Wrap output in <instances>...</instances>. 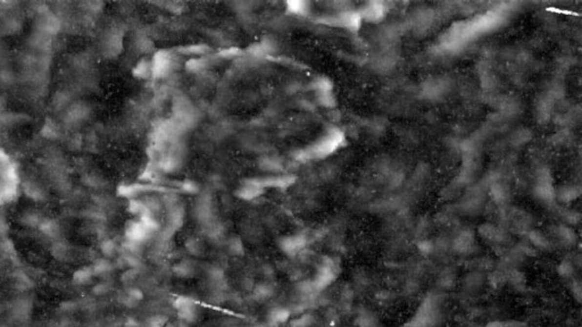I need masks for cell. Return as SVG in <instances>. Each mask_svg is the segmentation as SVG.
Segmentation results:
<instances>
[{
    "label": "cell",
    "instance_id": "obj_1",
    "mask_svg": "<svg viewBox=\"0 0 582 327\" xmlns=\"http://www.w3.org/2000/svg\"><path fill=\"white\" fill-rule=\"evenodd\" d=\"M173 308L175 309L180 321L185 322L187 324H192L198 318V308H197L196 301H193L191 298L179 295L173 301Z\"/></svg>",
    "mask_w": 582,
    "mask_h": 327
},
{
    "label": "cell",
    "instance_id": "obj_2",
    "mask_svg": "<svg viewBox=\"0 0 582 327\" xmlns=\"http://www.w3.org/2000/svg\"><path fill=\"white\" fill-rule=\"evenodd\" d=\"M10 312L13 318L19 323H25L29 321L33 312V301L30 297L21 295L13 301L10 306Z\"/></svg>",
    "mask_w": 582,
    "mask_h": 327
},
{
    "label": "cell",
    "instance_id": "obj_3",
    "mask_svg": "<svg viewBox=\"0 0 582 327\" xmlns=\"http://www.w3.org/2000/svg\"><path fill=\"white\" fill-rule=\"evenodd\" d=\"M335 274L337 273H335L334 265L331 260L322 264V265L318 267V269H317L316 274H315L313 281L311 282L313 290L320 291V290H322V288L327 287L328 285L334 280Z\"/></svg>",
    "mask_w": 582,
    "mask_h": 327
},
{
    "label": "cell",
    "instance_id": "obj_4",
    "mask_svg": "<svg viewBox=\"0 0 582 327\" xmlns=\"http://www.w3.org/2000/svg\"><path fill=\"white\" fill-rule=\"evenodd\" d=\"M38 15H39V17H38L37 27L38 32L46 34L48 37H51L54 36V34L58 33V31L61 30L62 23L61 20L58 19L54 13H51L50 10L48 9L46 12L38 14Z\"/></svg>",
    "mask_w": 582,
    "mask_h": 327
},
{
    "label": "cell",
    "instance_id": "obj_5",
    "mask_svg": "<svg viewBox=\"0 0 582 327\" xmlns=\"http://www.w3.org/2000/svg\"><path fill=\"white\" fill-rule=\"evenodd\" d=\"M90 108L85 103L75 102L65 111V124L68 126H78L88 120Z\"/></svg>",
    "mask_w": 582,
    "mask_h": 327
},
{
    "label": "cell",
    "instance_id": "obj_6",
    "mask_svg": "<svg viewBox=\"0 0 582 327\" xmlns=\"http://www.w3.org/2000/svg\"><path fill=\"white\" fill-rule=\"evenodd\" d=\"M306 243V236L298 233V234H292L282 238L281 241H280V248L287 256L293 257L298 255L305 248Z\"/></svg>",
    "mask_w": 582,
    "mask_h": 327
},
{
    "label": "cell",
    "instance_id": "obj_7",
    "mask_svg": "<svg viewBox=\"0 0 582 327\" xmlns=\"http://www.w3.org/2000/svg\"><path fill=\"white\" fill-rule=\"evenodd\" d=\"M150 61L152 67V75H154L155 78H163V76L167 75L168 72L171 71L172 57L167 51H158Z\"/></svg>",
    "mask_w": 582,
    "mask_h": 327
},
{
    "label": "cell",
    "instance_id": "obj_8",
    "mask_svg": "<svg viewBox=\"0 0 582 327\" xmlns=\"http://www.w3.org/2000/svg\"><path fill=\"white\" fill-rule=\"evenodd\" d=\"M265 187L262 185L258 180H250L242 183L237 191V196L244 200H254L264 192Z\"/></svg>",
    "mask_w": 582,
    "mask_h": 327
},
{
    "label": "cell",
    "instance_id": "obj_9",
    "mask_svg": "<svg viewBox=\"0 0 582 327\" xmlns=\"http://www.w3.org/2000/svg\"><path fill=\"white\" fill-rule=\"evenodd\" d=\"M150 233V229L141 221L130 223V225L126 227V236L132 243L144 242Z\"/></svg>",
    "mask_w": 582,
    "mask_h": 327
},
{
    "label": "cell",
    "instance_id": "obj_10",
    "mask_svg": "<svg viewBox=\"0 0 582 327\" xmlns=\"http://www.w3.org/2000/svg\"><path fill=\"white\" fill-rule=\"evenodd\" d=\"M23 191L27 198L37 203H42L47 199V193L44 187L36 181L27 180L23 183Z\"/></svg>",
    "mask_w": 582,
    "mask_h": 327
},
{
    "label": "cell",
    "instance_id": "obj_11",
    "mask_svg": "<svg viewBox=\"0 0 582 327\" xmlns=\"http://www.w3.org/2000/svg\"><path fill=\"white\" fill-rule=\"evenodd\" d=\"M291 317V311L285 307L272 308L268 314V326L279 327L286 324Z\"/></svg>",
    "mask_w": 582,
    "mask_h": 327
},
{
    "label": "cell",
    "instance_id": "obj_12",
    "mask_svg": "<svg viewBox=\"0 0 582 327\" xmlns=\"http://www.w3.org/2000/svg\"><path fill=\"white\" fill-rule=\"evenodd\" d=\"M12 285L16 291L26 292L34 286V282L24 270H15L12 274Z\"/></svg>",
    "mask_w": 582,
    "mask_h": 327
},
{
    "label": "cell",
    "instance_id": "obj_13",
    "mask_svg": "<svg viewBox=\"0 0 582 327\" xmlns=\"http://www.w3.org/2000/svg\"><path fill=\"white\" fill-rule=\"evenodd\" d=\"M38 228H39L40 232L42 233L43 235H46L47 238L54 240H57L60 238L62 233L60 223L54 218H42V221H41Z\"/></svg>",
    "mask_w": 582,
    "mask_h": 327
},
{
    "label": "cell",
    "instance_id": "obj_14",
    "mask_svg": "<svg viewBox=\"0 0 582 327\" xmlns=\"http://www.w3.org/2000/svg\"><path fill=\"white\" fill-rule=\"evenodd\" d=\"M339 137L335 134H330L325 137L323 140L318 142L317 144L314 145V154L315 156H325L329 152L333 151L334 148L338 144Z\"/></svg>",
    "mask_w": 582,
    "mask_h": 327
},
{
    "label": "cell",
    "instance_id": "obj_15",
    "mask_svg": "<svg viewBox=\"0 0 582 327\" xmlns=\"http://www.w3.org/2000/svg\"><path fill=\"white\" fill-rule=\"evenodd\" d=\"M143 299L144 292L141 291L139 287H130L124 292L122 298H121V301H122V304L126 306V307L132 308L139 305L140 302L143 301Z\"/></svg>",
    "mask_w": 582,
    "mask_h": 327
},
{
    "label": "cell",
    "instance_id": "obj_16",
    "mask_svg": "<svg viewBox=\"0 0 582 327\" xmlns=\"http://www.w3.org/2000/svg\"><path fill=\"white\" fill-rule=\"evenodd\" d=\"M93 277H95V274H93V272H92L91 266H85V267H81V268L75 270L74 274H73L72 281L75 285H81V286H84V285H88L91 283Z\"/></svg>",
    "mask_w": 582,
    "mask_h": 327
},
{
    "label": "cell",
    "instance_id": "obj_17",
    "mask_svg": "<svg viewBox=\"0 0 582 327\" xmlns=\"http://www.w3.org/2000/svg\"><path fill=\"white\" fill-rule=\"evenodd\" d=\"M50 252L55 259L60 260V262H66L71 257V246L65 241L57 240L51 246Z\"/></svg>",
    "mask_w": 582,
    "mask_h": 327
},
{
    "label": "cell",
    "instance_id": "obj_18",
    "mask_svg": "<svg viewBox=\"0 0 582 327\" xmlns=\"http://www.w3.org/2000/svg\"><path fill=\"white\" fill-rule=\"evenodd\" d=\"M71 95L67 91H58L53 98V107L56 111L66 110L71 106Z\"/></svg>",
    "mask_w": 582,
    "mask_h": 327
},
{
    "label": "cell",
    "instance_id": "obj_19",
    "mask_svg": "<svg viewBox=\"0 0 582 327\" xmlns=\"http://www.w3.org/2000/svg\"><path fill=\"white\" fill-rule=\"evenodd\" d=\"M273 294H274V288H273L271 284L266 283L257 284L254 287V291H252V295H254L255 300L257 301L268 300Z\"/></svg>",
    "mask_w": 582,
    "mask_h": 327
},
{
    "label": "cell",
    "instance_id": "obj_20",
    "mask_svg": "<svg viewBox=\"0 0 582 327\" xmlns=\"http://www.w3.org/2000/svg\"><path fill=\"white\" fill-rule=\"evenodd\" d=\"M172 270H173V273H174L175 276H178L180 278L192 277L196 273L195 267H193L192 264L189 262H181V263L176 264V265L173 267Z\"/></svg>",
    "mask_w": 582,
    "mask_h": 327
},
{
    "label": "cell",
    "instance_id": "obj_21",
    "mask_svg": "<svg viewBox=\"0 0 582 327\" xmlns=\"http://www.w3.org/2000/svg\"><path fill=\"white\" fill-rule=\"evenodd\" d=\"M92 268V272L95 274V276H105V275H108L110 272L113 270V264L109 262L108 259H98L96 260L95 263H93V265L91 266Z\"/></svg>",
    "mask_w": 582,
    "mask_h": 327
},
{
    "label": "cell",
    "instance_id": "obj_22",
    "mask_svg": "<svg viewBox=\"0 0 582 327\" xmlns=\"http://www.w3.org/2000/svg\"><path fill=\"white\" fill-rule=\"evenodd\" d=\"M21 223H22V225L26 226V227H31V228H34V227H39L41 221H42V218L38 213L36 211H24V213L21 215V218H20Z\"/></svg>",
    "mask_w": 582,
    "mask_h": 327
},
{
    "label": "cell",
    "instance_id": "obj_23",
    "mask_svg": "<svg viewBox=\"0 0 582 327\" xmlns=\"http://www.w3.org/2000/svg\"><path fill=\"white\" fill-rule=\"evenodd\" d=\"M42 135L44 138L50 139V140H55V139L60 138L61 130L56 122L48 118V120L44 122V125L42 127Z\"/></svg>",
    "mask_w": 582,
    "mask_h": 327
},
{
    "label": "cell",
    "instance_id": "obj_24",
    "mask_svg": "<svg viewBox=\"0 0 582 327\" xmlns=\"http://www.w3.org/2000/svg\"><path fill=\"white\" fill-rule=\"evenodd\" d=\"M21 26H22V23H21L19 19H16V17H9V19L5 20L1 23L0 32L3 34H14L21 29Z\"/></svg>",
    "mask_w": 582,
    "mask_h": 327
},
{
    "label": "cell",
    "instance_id": "obj_25",
    "mask_svg": "<svg viewBox=\"0 0 582 327\" xmlns=\"http://www.w3.org/2000/svg\"><path fill=\"white\" fill-rule=\"evenodd\" d=\"M134 75L139 79H148L149 76L152 75V67L150 61H139L134 68Z\"/></svg>",
    "mask_w": 582,
    "mask_h": 327
},
{
    "label": "cell",
    "instance_id": "obj_26",
    "mask_svg": "<svg viewBox=\"0 0 582 327\" xmlns=\"http://www.w3.org/2000/svg\"><path fill=\"white\" fill-rule=\"evenodd\" d=\"M273 50V44L270 40H264L258 42L257 44H254L251 47V53L257 56H265L268 54H271Z\"/></svg>",
    "mask_w": 582,
    "mask_h": 327
},
{
    "label": "cell",
    "instance_id": "obj_27",
    "mask_svg": "<svg viewBox=\"0 0 582 327\" xmlns=\"http://www.w3.org/2000/svg\"><path fill=\"white\" fill-rule=\"evenodd\" d=\"M105 47H106L107 53L110 54V55H114V54L119 53L120 48H121V39H120V37L117 36V34H114V33L110 34V36H108V38H107Z\"/></svg>",
    "mask_w": 582,
    "mask_h": 327
},
{
    "label": "cell",
    "instance_id": "obj_28",
    "mask_svg": "<svg viewBox=\"0 0 582 327\" xmlns=\"http://www.w3.org/2000/svg\"><path fill=\"white\" fill-rule=\"evenodd\" d=\"M314 323V316L311 314H304L299 317L293 318L290 322V327H311Z\"/></svg>",
    "mask_w": 582,
    "mask_h": 327
},
{
    "label": "cell",
    "instance_id": "obj_29",
    "mask_svg": "<svg viewBox=\"0 0 582 327\" xmlns=\"http://www.w3.org/2000/svg\"><path fill=\"white\" fill-rule=\"evenodd\" d=\"M168 324V318L164 315L151 316L146 322V327H166Z\"/></svg>",
    "mask_w": 582,
    "mask_h": 327
},
{
    "label": "cell",
    "instance_id": "obj_30",
    "mask_svg": "<svg viewBox=\"0 0 582 327\" xmlns=\"http://www.w3.org/2000/svg\"><path fill=\"white\" fill-rule=\"evenodd\" d=\"M229 249L230 252L233 253L234 256H242L244 255V245L242 241L239 238H233L229 242Z\"/></svg>",
    "mask_w": 582,
    "mask_h": 327
},
{
    "label": "cell",
    "instance_id": "obj_31",
    "mask_svg": "<svg viewBox=\"0 0 582 327\" xmlns=\"http://www.w3.org/2000/svg\"><path fill=\"white\" fill-rule=\"evenodd\" d=\"M110 290H112V285L108 282H100L92 287V294L96 297H103L110 292Z\"/></svg>",
    "mask_w": 582,
    "mask_h": 327
},
{
    "label": "cell",
    "instance_id": "obj_32",
    "mask_svg": "<svg viewBox=\"0 0 582 327\" xmlns=\"http://www.w3.org/2000/svg\"><path fill=\"white\" fill-rule=\"evenodd\" d=\"M100 250L106 257H112L116 252V245L113 240H105L100 245Z\"/></svg>",
    "mask_w": 582,
    "mask_h": 327
},
{
    "label": "cell",
    "instance_id": "obj_33",
    "mask_svg": "<svg viewBox=\"0 0 582 327\" xmlns=\"http://www.w3.org/2000/svg\"><path fill=\"white\" fill-rule=\"evenodd\" d=\"M208 47L206 44H196V46H189L186 48H182L181 51L183 54H190V55H204L208 51Z\"/></svg>",
    "mask_w": 582,
    "mask_h": 327
},
{
    "label": "cell",
    "instance_id": "obj_34",
    "mask_svg": "<svg viewBox=\"0 0 582 327\" xmlns=\"http://www.w3.org/2000/svg\"><path fill=\"white\" fill-rule=\"evenodd\" d=\"M60 309H61V311L63 312V314L71 315V314H74L75 311H78L79 304H78V301L67 300V301L62 302L61 306H60Z\"/></svg>",
    "mask_w": 582,
    "mask_h": 327
},
{
    "label": "cell",
    "instance_id": "obj_35",
    "mask_svg": "<svg viewBox=\"0 0 582 327\" xmlns=\"http://www.w3.org/2000/svg\"><path fill=\"white\" fill-rule=\"evenodd\" d=\"M288 6H289V9L292 13L301 14V15H303V14H306L308 12V3L307 2L292 1V2H288Z\"/></svg>",
    "mask_w": 582,
    "mask_h": 327
},
{
    "label": "cell",
    "instance_id": "obj_36",
    "mask_svg": "<svg viewBox=\"0 0 582 327\" xmlns=\"http://www.w3.org/2000/svg\"><path fill=\"white\" fill-rule=\"evenodd\" d=\"M186 246L188 248L189 252L193 253V255L198 256L200 251H202V245H200L198 240H195V239L189 240V241L186 243Z\"/></svg>",
    "mask_w": 582,
    "mask_h": 327
},
{
    "label": "cell",
    "instance_id": "obj_37",
    "mask_svg": "<svg viewBox=\"0 0 582 327\" xmlns=\"http://www.w3.org/2000/svg\"><path fill=\"white\" fill-rule=\"evenodd\" d=\"M137 275H138V273L136 269H129V270H126L125 273H123L121 280H122L123 283H130V282H132L134 278L137 277Z\"/></svg>",
    "mask_w": 582,
    "mask_h": 327
},
{
    "label": "cell",
    "instance_id": "obj_38",
    "mask_svg": "<svg viewBox=\"0 0 582 327\" xmlns=\"http://www.w3.org/2000/svg\"><path fill=\"white\" fill-rule=\"evenodd\" d=\"M83 5L85 6V9L88 10V12H90V13H97V12H99L100 8H102L103 3L102 2H95V1H93V2H85V3H83Z\"/></svg>",
    "mask_w": 582,
    "mask_h": 327
},
{
    "label": "cell",
    "instance_id": "obj_39",
    "mask_svg": "<svg viewBox=\"0 0 582 327\" xmlns=\"http://www.w3.org/2000/svg\"><path fill=\"white\" fill-rule=\"evenodd\" d=\"M0 80H1L2 83L9 84V83H12L14 81L13 73L10 71H2L1 73H0Z\"/></svg>",
    "mask_w": 582,
    "mask_h": 327
},
{
    "label": "cell",
    "instance_id": "obj_40",
    "mask_svg": "<svg viewBox=\"0 0 582 327\" xmlns=\"http://www.w3.org/2000/svg\"><path fill=\"white\" fill-rule=\"evenodd\" d=\"M531 239L533 240V242L536 243L538 246H542L543 245H547V240L545 238H542L541 235L539 234V233H532L531 234Z\"/></svg>",
    "mask_w": 582,
    "mask_h": 327
},
{
    "label": "cell",
    "instance_id": "obj_41",
    "mask_svg": "<svg viewBox=\"0 0 582 327\" xmlns=\"http://www.w3.org/2000/svg\"><path fill=\"white\" fill-rule=\"evenodd\" d=\"M125 327H139V322L134 317H129L125 321Z\"/></svg>",
    "mask_w": 582,
    "mask_h": 327
},
{
    "label": "cell",
    "instance_id": "obj_42",
    "mask_svg": "<svg viewBox=\"0 0 582 327\" xmlns=\"http://www.w3.org/2000/svg\"><path fill=\"white\" fill-rule=\"evenodd\" d=\"M6 231H7L6 221L2 217H0V233H3V232H6Z\"/></svg>",
    "mask_w": 582,
    "mask_h": 327
}]
</instances>
